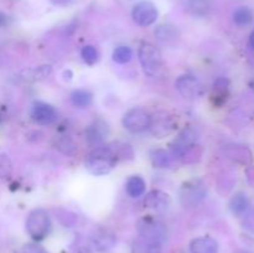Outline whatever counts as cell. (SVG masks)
Instances as JSON below:
<instances>
[{
	"mask_svg": "<svg viewBox=\"0 0 254 253\" xmlns=\"http://www.w3.org/2000/svg\"><path fill=\"white\" fill-rule=\"evenodd\" d=\"M117 160H118V156L113 149L107 148V146L104 148L99 146L87 155L86 160H84V166L92 175L102 176L107 175L113 170Z\"/></svg>",
	"mask_w": 254,
	"mask_h": 253,
	"instance_id": "cell-1",
	"label": "cell"
},
{
	"mask_svg": "<svg viewBox=\"0 0 254 253\" xmlns=\"http://www.w3.org/2000/svg\"><path fill=\"white\" fill-rule=\"evenodd\" d=\"M138 57L146 76L153 77V78L163 76L165 72V66H164L160 50L155 45L150 44V42L140 44L138 49Z\"/></svg>",
	"mask_w": 254,
	"mask_h": 253,
	"instance_id": "cell-2",
	"label": "cell"
},
{
	"mask_svg": "<svg viewBox=\"0 0 254 253\" xmlns=\"http://www.w3.org/2000/svg\"><path fill=\"white\" fill-rule=\"evenodd\" d=\"M26 231L30 237L39 242L46 238L51 231V218L50 215L42 208L31 211L26 220Z\"/></svg>",
	"mask_w": 254,
	"mask_h": 253,
	"instance_id": "cell-3",
	"label": "cell"
},
{
	"mask_svg": "<svg viewBox=\"0 0 254 253\" xmlns=\"http://www.w3.org/2000/svg\"><path fill=\"white\" fill-rule=\"evenodd\" d=\"M136 230H138L140 237L155 241V242L161 243V245L168 240V228L161 221L156 220V218H140L136 223Z\"/></svg>",
	"mask_w": 254,
	"mask_h": 253,
	"instance_id": "cell-4",
	"label": "cell"
},
{
	"mask_svg": "<svg viewBox=\"0 0 254 253\" xmlns=\"http://www.w3.org/2000/svg\"><path fill=\"white\" fill-rule=\"evenodd\" d=\"M207 195V188L200 179H193L181 186L180 201L185 207L198 205Z\"/></svg>",
	"mask_w": 254,
	"mask_h": 253,
	"instance_id": "cell-5",
	"label": "cell"
},
{
	"mask_svg": "<svg viewBox=\"0 0 254 253\" xmlns=\"http://www.w3.org/2000/svg\"><path fill=\"white\" fill-rule=\"evenodd\" d=\"M151 121V114L146 109L135 107L131 108L124 114L122 123L123 126L130 133H143L149 129Z\"/></svg>",
	"mask_w": 254,
	"mask_h": 253,
	"instance_id": "cell-6",
	"label": "cell"
},
{
	"mask_svg": "<svg viewBox=\"0 0 254 253\" xmlns=\"http://www.w3.org/2000/svg\"><path fill=\"white\" fill-rule=\"evenodd\" d=\"M176 128H178V121L168 112H158L151 116L149 130H150L151 135L155 138H166V136L171 135L176 130Z\"/></svg>",
	"mask_w": 254,
	"mask_h": 253,
	"instance_id": "cell-7",
	"label": "cell"
},
{
	"mask_svg": "<svg viewBox=\"0 0 254 253\" xmlns=\"http://www.w3.org/2000/svg\"><path fill=\"white\" fill-rule=\"evenodd\" d=\"M198 138H200V133L195 126H188V128L183 129L175 138V140L171 143L170 154L175 158L180 159V156L186 150L198 144Z\"/></svg>",
	"mask_w": 254,
	"mask_h": 253,
	"instance_id": "cell-8",
	"label": "cell"
},
{
	"mask_svg": "<svg viewBox=\"0 0 254 253\" xmlns=\"http://www.w3.org/2000/svg\"><path fill=\"white\" fill-rule=\"evenodd\" d=\"M175 87L179 93L186 99L200 98L203 93V86L195 76L183 74L175 81Z\"/></svg>",
	"mask_w": 254,
	"mask_h": 253,
	"instance_id": "cell-9",
	"label": "cell"
},
{
	"mask_svg": "<svg viewBox=\"0 0 254 253\" xmlns=\"http://www.w3.org/2000/svg\"><path fill=\"white\" fill-rule=\"evenodd\" d=\"M131 16L139 26H150L156 21L159 16L158 9L150 1H140L133 7Z\"/></svg>",
	"mask_w": 254,
	"mask_h": 253,
	"instance_id": "cell-10",
	"label": "cell"
},
{
	"mask_svg": "<svg viewBox=\"0 0 254 253\" xmlns=\"http://www.w3.org/2000/svg\"><path fill=\"white\" fill-rule=\"evenodd\" d=\"M31 118L35 123L49 126L57 119V112L51 104L45 102H36L31 109Z\"/></svg>",
	"mask_w": 254,
	"mask_h": 253,
	"instance_id": "cell-11",
	"label": "cell"
},
{
	"mask_svg": "<svg viewBox=\"0 0 254 253\" xmlns=\"http://www.w3.org/2000/svg\"><path fill=\"white\" fill-rule=\"evenodd\" d=\"M144 205L154 211L163 212L171 206V197L169 193L164 192V191L153 190L146 193L145 198H144Z\"/></svg>",
	"mask_w": 254,
	"mask_h": 253,
	"instance_id": "cell-12",
	"label": "cell"
},
{
	"mask_svg": "<svg viewBox=\"0 0 254 253\" xmlns=\"http://www.w3.org/2000/svg\"><path fill=\"white\" fill-rule=\"evenodd\" d=\"M228 96H230V81L225 77H220L213 83L212 94H211L212 102L215 103V106L220 107L226 103Z\"/></svg>",
	"mask_w": 254,
	"mask_h": 253,
	"instance_id": "cell-13",
	"label": "cell"
},
{
	"mask_svg": "<svg viewBox=\"0 0 254 253\" xmlns=\"http://www.w3.org/2000/svg\"><path fill=\"white\" fill-rule=\"evenodd\" d=\"M191 253H218V243L210 236L197 237L191 241Z\"/></svg>",
	"mask_w": 254,
	"mask_h": 253,
	"instance_id": "cell-14",
	"label": "cell"
},
{
	"mask_svg": "<svg viewBox=\"0 0 254 253\" xmlns=\"http://www.w3.org/2000/svg\"><path fill=\"white\" fill-rule=\"evenodd\" d=\"M155 37L164 45H171L179 39V30L174 25H159L155 29Z\"/></svg>",
	"mask_w": 254,
	"mask_h": 253,
	"instance_id": "cell-15",
	"label": "cell"
},
{
	"mask_svg": "<svg viewBox=\"0 0 254 253\" xmlns=\"http://www.w3.org/2000/svg\"><path fill=\"white\" fill-rule=\"evenodd\" d=\"M146 190V183L141 176L133 175L127 180L126 184V191L130 197L138 198L145 193Z\"/></svg>",
	"mask_w": 254,
	"mask_h": 253,
	"instance_id": "cell-16",
	"label": "cell"
},
{
	"mask_svg": "<svg viewBox=\"0 0 254 253\" xmlns=\"http://www.w3.org/2000/svg\"><path fill=\"white\" fill-rule=\"evenodd\" d=\"M150 160L159 169H169L173 165V155L164 149H154L150 153Z\"/></svg>",
	"mask_w": 254,
	"mask_h": 253,
	"instance_id": "cell-17",
	"label": "cell"
},
{
	"mask_svg": "<svg viewBox=\"0 0 254 253\" xmlns=\"http://www.w3.org/2000/svg\"><path fill=\"white\" fill-rule=\"evenodd\" d=\"M92 243H93L94 248L99 252H104L112 248L116 243V237L112 233L107 232V231H102V232L96 233L92 238Z\"/></svg>",
	"mask_w": 254,
	"mask_h": 253,
	"instance_id": "cell-18",
	"label": "cell"
},
{
	"mask_svg": "<svg viewBox=\"0 0 254 253\" xmlns=\"http://www.w3.org/2000/svg\"><path fill=\"white\" fill-rule=\"evenodd\" d=\"M131 250H133V253H160L161 243L140 237L134 241Z\"/></svg>",
	"mask_w": 254,
	"mask_h": 253,
	"instance_id": "cell-19",
	"label": "cell"
},
{
	"mask_svg": "<svg viewBox=\"0 0 254 253\" xmlns=\"http://www.w3.org/2000/svg\"><path fill=\"white\" fill-rule=\"evenodd\" d=\"M250 207V200L246 196V193L238 192L236 195L232 196V198L230 200V210L232 211L235 215L240 216L242 213H245L246 211Z\"/></svg>",
	"mask_w": 254,
	"mask_h": 253,
	"instance_id": "cell-20",
	"label": "cell"
},
{
	"mask_svg": "<svg viewBox=\"0 0 254 253\" xmlns=\"http://www.w3.org/2000/svg\"><path fill=\"white\" fill-rule=\"evenodd\" d=\"M92 99H93V96L91 92L86 91V89H76L71 94L72 103L78 108H86V107L91 106Z\"/></svg>",
	"mask_w": 254,
	"mask_h": 253,
	"instance_id": "cell-21",
	"label": "cell"
},
{
	"mask_svg": "<svg viewBox=\"0 0 254 253\" xmlns=\"http://www.w3.org/2000/svg\"><path fill=\"white\" fill-rule=\"evenodd\" d=\"M233 21L238 26H248L253 21L252 10L247 6H240L233 12Z\"/></svg>",
	"mask_w": 254,
	"mask_h": 253,
	"instance_id": "cell-22",
	"label": "cell"
},
{
	"mask_svg": "<svg viewBox=\"0 0 254 253\" xmlns=\"http://www.w3.org/2000/svg\"><path fill=\"white\" fill-rule=\"evenodd\" d=\"M226 154L228 158L238 163H247L248 160H251L250 151L240 145H228V148L226 149Z\"/></svg>",
	"mask_w": 254,
	"mask_h": 253,
	"instance_id": "cell-23",
	"label": "cell"
},
{
	"mask_svg": "<svg viewBox=\"0 0 254 253\" xmlns=\"http://www.w3.org/2000/svg\"><path fill=\"white\" fill-rule=\"evenodd\" d=\"M113 61L117 62L119 64H126L128 63L129 61L133 57V52H131V49L128 46H119L117 47L113 51Z\"/></svg>",
	"mask_w": 254,
	"mask_h": 253,
	"instance_id": "cell-24",
	"label": "cell"
},
{
	"mask_svg": "<svg viewBox=\"0 0 254 253\" xmlns=\"http://www.w3.org/2000/svg\"><path fill=\"white\" fill-rule=\"evenodd\" d=\"M189 9L195 16H205L210 10L208 0H189Z\"/></svg>",
	"mask_w": 254,
	"mask_h": 253,
	"instance_id": "cell-25",
	"label": "cell"
},
{
	"mask_svg": "<svg viewBox=\"0 0 254 253\" xmlns=\"http://www.w3.org/2000/svg\"><path fill=\"white\" fill-rule=\"evenodd\" d=\"M51 71L52 68L50 64L34 67V68L27 71V77H29V79H32V81H40V79H44L46 77H49L51 74Z\"/></svg>",
	"mask_w": 254,
	"mask_h": 253,
	"instance_id": "cell-26",
	"label": "cell"
},
{
	"mask_svg": "<svg viewBox=\"0 0 254 253\" xmlns=\"http://www.w3.org/2000/svg\"><path fill=\"white\" fill-rule=\"evenodd\" d=\"M81 57L88 64H94L99 60V52L92 45H87L81 50Z\"/></svg>",
	"mask_w": 254,
	"mask_h": 253,
	"instance_id": "cell-27",
	"label": "cell"
},
{
	"mask_svg": "<svg viewBox=\"0 0 254 253\" xmlns=\"http://www.w3.org/2000/svg\"><path fill=\"white\" fill-rule=\"evenodd\" d=\"M86 135H87V139L89 140V143L92 144H99L102 143V140H103V133H102V130L99 129L98 126H91L88 129L86 130Z\"/></svg>",
	"mask_w": 254,
	"mask_h": 253,
	"instance_id": "cell-28",
	"label": "cell"
},
{
	"mask_svg": "<svg viewBox=\"0 0 254 253\" xmlns=\"http://www.w3.org/2000/svg\"><path fill=\"white\" fill-rule=\"evenodd\" d=\"M22 253H47V251L37 243H27L22 248Z\"/></svg>",
	"mask_w": 254,
	"mask_h": 253,
	"instance_id": "cell-29",
	"label": "cell"
},
{
	"mask_svg": "<svg viewBox=\"0 0 254 253\" xmlns=\"http://www.w3.org/2000/svg\"><path fill=\"white\" fill-rule=\"evenodd\" d=\"M9 24V17L7 15H5L4 12L0 11V27H4Z\"/></svg>",
	"mask_w": 254,
	"mask_h": 253,
	"instance_id": "cell-30",
	"label": "cell"
},
{
	"mask_svg": "<svg viewBox=\"0 0 254 253\" xmlns=\"http://www.w3.org/2000/svg\"><path fill=\"white\" fill-rule=\"evenodd\" d=\"M250 46H251V49L254 51V30L251 32V35H250Z\"/></svg>",
	"mask_w": 254,
	"mask_h": 253,
	"instance_id": "cell-31",
	"label": "cell"
},
{
	"mask_svg": "<svg viewBox=\"0 0 254 253\" xmlns=\"http://www.w3.org/2000/svg\"><path fill=\"white\" fill-rule=\"evenodd\" d=\"M250 87H251V88H252V91L254 92V78L250 82Z\"/></svg>",
	"mask_w": 254,
	"mask_h": 253,
	"instance_id": "cell-32",
	"label": "cell"
}]
</instances>
